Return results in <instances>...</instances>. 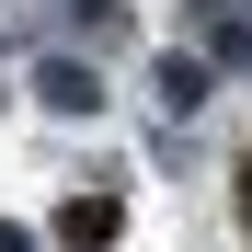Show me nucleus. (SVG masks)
Masks as SVG:
<instances>
[{
  "label": "nucleus",
  "mask_w": 252,
  "mask_h": 252,
  "mask_svg": "<svg viewBox=\"0 0 252 252\" xmlns=\"http://www.w3.org/2000/svg\"><path fill=\"white\" fill-rule=\"evenodd\" d=\"M115 218H126L115 195H80L69 218H58V241H80V252H103V241H115Z\"/></svg>",
  "instance_id": "obj_1"
},
{
  "label": "nucleus",
  "mask_w": 252,
  "mask_h": 252,
  "mask_svg": "<svg viewBox=\"0 0 252 252\" xmlns=\"http://www.w3.org/2000/svg\"><path fill=\"white\" fill-rule=\"evenodd\" d=\"M34 92H46V103H58V115H92V103H103V92H92V69H69V58H58V69H46V80H34Z\"/></svg>",
  "instance_id": "obj_2"
},
{
  "label": "nucleus",
  "mask_w": 252,
  "mask_h": 252,
  "mask_svg": "<svg viewBox=\"0 0 252 252\" xmlns=\"http://www.w3.org/2000/svg\"><path fill=\"white\" fill-rule=\"evenodd\" d=\"M160 103H172V115H195V103H206V69H184V58H160Z\"/></svg>",
  "instance_id": "obj_3"
}]
</instances>
